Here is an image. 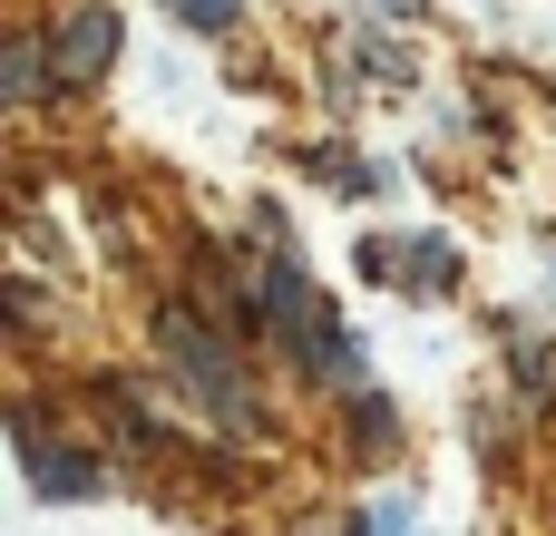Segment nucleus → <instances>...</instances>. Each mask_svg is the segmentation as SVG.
<instances>
[{"mask_svg": "<svg viewBox=\"0 0 556 536\" xmlns=\"http://www.w3.org/2000/svg\"><path fill=\"white\" fill-rule=\"evenodd\" d=\"M264 312H274V332H283V352L303 361V371H323V381H362V342L342 332V312H332V293L274 244V273H264Z\"/></svg>", "mask_w": 556, "mask_h": 536, "instance_id": "f257e3e1", "label": "nucleus"}, {"mask_svg": "<svg viewBox=\"0 0 556 536\" xmlns=\"http://www.w3.org/2000/svg\"><path fill=\"white\" fill-rule=\"evenodd\" d=\"M156 352H166V371L186 381V400L205 410V420H225V430H254V391H244V371H235V352H215L186 312H166L156 322Z\"/></svg>", "mask_w": 556, "mask_h": 536, "instance_id": "f03ea898", "label": "nucleus"}, {"mask_svg": "<svg viewBox=\"0 0 556 536\" xmlns=\"http://www.w3.org/2000/svg\"><path fill=\"white\" fill-rule=\"evenodd\" d=\"M108 68H117V10H108V0H78L68 29H59V78L88 88V78H108Z\"/></svg>", "mask_w": 556, "mask_h": 536, "instance_id": "7ed1b4c3", "label": "nucleus"}, {"mask_svg": "<svg viewBox=\"0 0 556 536\" xmlns=\"http://www.w3.org/2000/svg\"><path fill=\"white\" fill-rule=\"evenodd\" d=\"M362 264H371L381 283H420V293H440V283L459 273L440 234H410V244H401V234H391V244H362Z\"/></svg>", "mask_w": 556, "mask_h": 536, "instance_id": "20e7f679", "label": "nucleus"}, {"mask_svg": "<svg viewBox=\"0 0 556 536\" xmlns=\"http://www.w3.org/2000/svg\"><path fill=\"white\" fill-rule=\"evenodd\" d=\"M20 459H29V488L39 498H98V459L88 449H39V430H20Z\"/></svg>", "mask_w": 556, "mask_h": 536, "instance_id": "39448f33", "label": "nucleus"}, {"mask_svg": "<svg viewBox=\"0 0 556 536\" xmlns=\"http://www.w3.org/2000/svg\"><path fill=\"white\" fill-rule=\"evenodd\" d=\"M10 98H39V39H10Z\"/></svg>", "mask_w": 556, "mask_h": 536, "instance_id": "423d86ee", "label": "nucleus"}, {"mask_svg": "<svg viewBox=\"0 0 556 536\" xmlns=\"http://www.w3.org/2000/svg\"><path fill=\"white\" fill-rule=\"evenodd\" d=\"M235 20H244V0H186V29H205V39L235 29Z\"/></svg>", "mask_w": 556, "mask_h": 536, "instance_id": "0eeeda50", "label": "nucleus"}, {"mask_svg": "<svg viewBox=\"0 0 556 536\" xmlns=\"http://www.w3.org/2000/svg\"><path fill=\"white\" fill-rule=\"evenodd\" d=\"M362 10H381V20H410V10H420V0H362Z\"/></svg>", "mask_w": 556, "mask_h": 536, "instance_id": "6e6552de", "label": "nucleus"}]
</instances>
